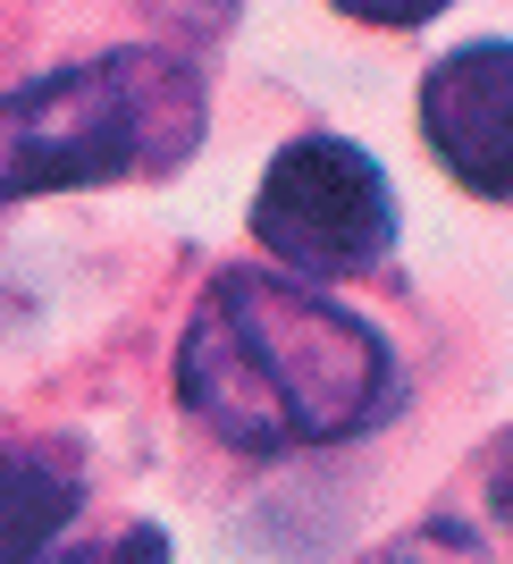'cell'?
<instances>
[{
  "label": "cell",
  "instance_id": "obj_1",
  "mask_svg": "<svg viewBox=\"0 0 513 564\" xmlns=\"http://www.w3.org/2000/svg\"><path fill=\"white\" fill-rule=\"evenodd\" d=\"M177 397L228 447L286 455L371 430L396 404V362L328 295L270 270H228L177 346Z\"/></svg>",
  "mask_w": 513,
  "mask_h": 564
},
{
  "label": "cell",
  "instance_id": "obj_2",
  "mask_svg": "<svg viewBox=\"0 0 513 564\" xmlns=\"http://www.w3.org/2000/svg\"><path fill=\"white\" fill-rule=\"evenodd\" d=\"M203 143V85L186 59L135 43L0 101V203L51 186H118L177 169Z\"/></svg>",
  "mask_w": 513,
  "mask_h": 564
},
{
  "label": "cell",
  "instance_id": "obj_3",
  "mask_svg": "<svg viewBox=\"0 0 513 564\" xmlns=\"http://www.w3.org/2000/svg\"><path fill=\"white\" fill-rule=\"evenodd\" d=\"M253 236L286 270L353 279V270H371L396 245V194H388L379 161L353 152L346 135H304V143H286L270 161V177H261Z\"/></svg>",
  "mask_w": 513,
  "mask_h": 564
},
{
  "label": "cell",
  "instance_id": "obj_4",
  "mask_svg": "<svg viewBox=\"0 0 513 564\" xmlns=\"http://www.w3.org/2000/svg\"><path fill=\"white\" fill-rule=\"evenodd\" d=\"M421 135L471 194H513V43H463L421 85Z\"/></svg>",
  "mask_w": 513,
  "mask_h": 564
},
{
  "label": "cell",
  "instance_id": "obj_5",
  "mask_svg": "<svg viewBox=\"0 0 513 564\" xmlns=\"http://www.w3.org/2000/svg\"><path fill=\"white\" fill-rule=\"evenodd\" d=\"M68 514H76V471L59 455L0 447V564H34Z\"/></svg>",
  "mask_w": 513,
  "mask_h": 564
},
{
  "label": "cell",
  "instance_id": "obj_6",
  "mask_svg": "<svg viewBox=\"0 0 513 564\" xmlns=\"http://www.w3.org/2000/svg\"><path fill=\"white\" fill-rule=\"evenodd\" d=\"M59 564H168V540L143 522V531H127V540H101V547H76V556Z\"/></svg>",
  "mask_w": 513,
  "mask_h": 564
},
{
  "label": "cell",
  "instance_id": "obj_7",
  "mask_svg": "<svg viewBox=\"0 0 513 564\" xmlns=\"http://www.w3.org/2000/svg\"><path fill=\"white\" fill-rule=\"evenodd\" d=\"M496 506H505V522H513V464L496 471Z\"/></svg>",
  "mask_w": 513,
  "mask_h": 564
}]
</instances>
